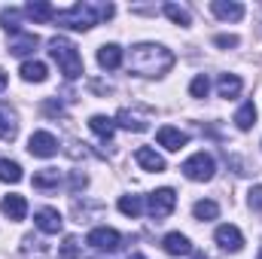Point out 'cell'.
Returning a JSON list of instances; mask_svg holds the SVG:
<instances>
[{"label": "cell", "mask_w": 262, "mask_h": 259, "mask_svg": "<svg viewBox=\"0 0 262 259\" xmlns=\"http://www.w3.org/2000/svg\"><path fill=\"white\" fill-rule=\"evenodd\" d=\"M241 89H244V82H241V76H235V73H223V76L216 79V92H220V98H238Z\"/></svg>", "instance_id": "22"}, {"label": "cell", "mask_w": 262, "mask_h": 259, "mask_svg": "<svg viewBox=\"0 0 262 259\" xmlns=\"http://www.w3.org/2000/svg\"><path fill=\"white\" fill-rule=\"evenodd\" d=\"M85 186V174H73V180H70V189H82Z\"/></svg>", "instance_id": "36"}, {"label": "cell", "mask_w": 262, "mask_h": 259, "mask_svg": "<svg viewBox=\"0 0 262 259\" xmlns=\"http://www.w3.org/2000/svg\"><path fill=\"white\" fill-rule=\"evenodd\" d=\"M113 12H116L113 3H73L70 9L55 12V21H58L61 28H70V31H89V28H95L98 21L113 18Z\"/></svg>", "instance_id": "2"}, {"label": "cell", "mask_w": 262, "mask_h": 259, "mask_svg": "<svg viewBox=\"0 0 262 259\" xmlns=\"http://www.w3.org/2000/svg\"><path fill=\"white\" fill-rule=\"evenodd\" d=\"M49 55L55 58V64L64 73V79L82 76V55L76 52V46H73L67 37H52V40H49Z\"/></svg>", "instance_id": "3"}, {"label": "cell", "mask_w": 262, "mask_h": 259, "mask_svg": "<svg viewBox=\"0 0 262 259\" xmlns=\"http://www.w3.org/2000/svg\"><path fill=\"white\" fill-rule=\"evenodd\" d=\"M25 15L34 18L37 25H43V21H52V18H55V9H52V3H46V0H31V3L25 6Z\"/></svg>", "instance_id": "20"}, {"label": "cell", "mask_w": 262, "mask_h": 259, "mask_svg": "<svg viewBox=\"0 0 262 259\" xmlns=\"http://www.w3.org/2000/svg\"><path fill=\"white\" fill-rule=\"evenodd\" d=\"M192 213H195V220H216L220 217V204L216 201H210V198H201V201H195L192 204Z\"/></svg>", "instance_id": "26"}, {"label": "cell", "mask_w": 262, "mask_h": 259, "mask_svg": "<svg viewBox=\"0 0 262 259\" xmlns=\"http://www.w3.org/2000/svg\"><path fill=\"white\" fill-rule=\"evenodd\" d=\"M89 128L95 131L101 140H110L113 131H116V119H107V116H92L89 119Z\"/></svg>", "instance_id": "25"}, {"label": "cell", "mask_w": 262, "mask_h": 259, "mask_svg": "<svg viewBox=\"0 0 262 259\" xmlns=\"http://www.w3.org/2000/svg\"><path fill=\"white\" fill-rule=\"evenodd\" d=\"M235 125L241 131H250L256 125V104L253 101H247V104H241V110L235 113Z\"/></svg>", "instance_id": "24"}, {"label": "cell", "mask_w": 262, "mask_h": 259, "mask_svg": "<svg viewBox=\"0 0 262 259\" xmlns=\"http://www.w3.org/2000/svg\"><path fill=\"white\" fill-rule=\"evenodd\" d=\"M174 67V52L159 43H137L128 55V70L137 76H165Z\"/></svg>", "instance_id": "1"}, {"label": "cell", "mask_w": 262, "mask_h": 259, "mask_svg": "<svg viewBox=\"0 0 262 259\" xmlns=\"http://www.w3.org/2000/svg\"><path fill=\"white\" fill-rule=\"evenodd\" d=\"M156 140H159V146H165V149H171V153H177V149H183L186 146V134L180 128H174V125H162V128L156 131Z\"/></svg>", "instance_id": "11"}, {"label": "cell", "mask_w": 262, "mask_h": 259, "mask_svg": "<svg viewBox=\"0 0 262 259\" xmlns=\"http://www.w3.org/2000/svg\"><path fill=\"white\" fill-rule=\"evenodd\" d=\"M174 207H177V192L174 189H156V192L146 198V210H149V217L159 223V220H165V217H171L174 213Z\"/></svg>", "instance_id": "6"}, {"label": "cell", "mask_w": 262, "mask_h": 259, "mask_svg": "<svg viewBox=\"0 0 262 259\" xmlns=\"http://www.w3.org/2000/svg\"><path fill=\"white\" fill-rule=\"evenodd\" d=\"M207 92H210V79H207L204 73H198L195 79L189 82V95H192V98H207Z\"/></svg>", "instance_id": "31"}, {"label": "cell", "mask_w": 262, "mask_h": 259, "mask_svg": "<svg viewBox=\"0 0 262 259\" xmlns=\"http://www.w3.org/2000/svg\"><path fill=\"white\" fill-rule=\"evenodd\" d=\"M98 64L104 67V70H119V67H122V46L104 43V46L98 49Z\"/></svg>", "instance_id": "16"}, {"label": "cell", "mask_w": 262, "mask_h": 259, "mask_svg": "<svg viewBox=\"0 0 262 259\" xmlns=\"http://www.w3.org/2000/svg\"><path fill=\"white\" fill-rule=\"evenodd\" d=\"M34 223H37V229L46 232V235H58L61 226H64V220H61V213H58L55 207H40V210L34 213Z\"/></svg>", "instance_id": "9"}, {"label": "cell", "mask_w": 262, "mask_h": 259, "mask_svg": "<svg viewBox=\"0 0 262 259\" xmlns=\"http://www.w3.org/2000/svg\"><path fill=\"white\" fill-rule=\"evenodd\" d=\"M92 89H95V92H101V95H110V92H113V89H110V85H104V82H92Z\"/></svg>", "instance_id": "37"}, {"label": "cell", "mask_w": 262, "mask_h": 259, "mask_svg": "<svg viewBox=\"0 0 262 259\" xmlns=\"http://www.w3.org/2000/svg\"><path fill=\"white\" fill-rule=\"evenodd\" d=\"M250 207L262 213V186H253V189H250Z\"/></svg>", "instance_id": "35"}, {"label": "cell", "mask_w": 262, "mask_h": 259, "mask_svg": "<svg viewBox=\"0 0 262 259\" xmlns=\"http://www.w3.org/2000/svg\"><path fill=\"white\" fill-rule=\"evenodd\" d=\"M162 250H165L168 256H189V253H192V241H189L186 235H180V232H168V235L162 238Z\"/></svg>", "instance_id": "10"}, {"label": "cell", "mask_w": 262, "mask_h": 259, "mask_svg": "<svg viewBox=\"0 0 262 259\" xmlns=\"http://www.w3.org/2000/svg\"><path fill=\"white\" fill-rule=\"evenodd\" d=\"M195 259H207V256H204V253H195Z\"/></svg>", "instance_id": "40"}, {"label": "cell", "mask_w": 262, "mask_h": 259, "mask_svg": "<svg viewBox=\"0 0 262 259\" xmlns=\"http://www.w3.org/2000/svg\"><path fill=\"white\" fill-rule=\"evenodd\" d=\"M259 259H262V250H259Z\"/></svg>", "instance_id": "41"}, {"label": "cell", "mask_w": 262, "mask_h": 259, "mask_svg": "<svg viewBox=\"0 0 262 259\" xmlns=\"http://www.w3.org/2000/svg\"><path fill=\"white\" fill-rule=\"evenodd\" d=\"M119 210L125 213V217H140V210H143V198L140 195H122L119 198Z\"/></svg>", "instance_id": "29"}, {"label": "cell", "mask_w": 262, "mask_h": 259, "mask_svg": "<svg viewBox=\"0 0 262 259\" xmlns=\"http://www.w3.org/2000/svg\"><path fill=\"white\" fill-rule=\"evenodd\" d=\"M58 183H61L58 168H43L34 174V189H40V192H52V189H58Z\"/></svg>", "instance_id": "21"}, {"label": "cell", "mask_w": 262, "mask_h": 259, "mask_svg": "<svg viewBox=\"0 0 262 259\" xmlns=\"http://www.w3.org/2000/svg\"><path fill=\"white\" fill-rule=\"evenodd\" d=\"M25 174H21V168H18V162H12V159H0V180L3 183H18Z\"/></svg>", "instance_id": "28"}, {"label": "cell", "mask_w": 262, "mask_h": 259, "mask_svg": "<svg viewBox=\"0 0 262 259\" xmlns=\"http://www.w3.org/2000/svg\"><path fill=\"white\" fill-rule=\"evenodd\" d=\"M213 43H216L220 49H235V46H238V37H235V34H216Z\"/></svg>", "instance_id": "33"}, {"label": "cell", "mask_w": 262, "mask_h": 259, "mask_svg": "<svg viewBox=\"0 0 262 259\" xmlns=\"http://www.w3.org/2000/svg\"><path fill=\"white\" fill-rule=\"evenodd\" d=\"M58 259H79V241L73 235H67L58 247Z\"/></svg>", "instance_id": "30"}, {"label": "cell", "mask_w": 262, "mask_h": 259, "mask_svg": "<svg viewBox=\"0 0 262 259\" xmlns=\"http://www.w3.org/2000/svg\"><path fill=\"white\" fill-rule=\"evenodd\" d=\"M28 153L37 156V159H52L58 153V137L52 131H34L31 140H28Z\"/></svg>", "instance_id": "7"}, {"label": "cell", "mask_w": 262, "mask_h": 259, "mask_svg": "<svg viewBox=\"0 0 262 259\" xmlns=\"http://www.w3.org/2000/svg\"><path fill=\"white\" fill-rule=\"evenodd\" d=\"M134 162H137L143 171H156V174L165 171V159H162L156 149H149V146H137V149H134Z\"/></svg>", "instance_id": "14"}, {"label": "cell", "mask_w": 262, "mask_h": 259, "mask_svg": "<svg viewBox=\"0 0 262 259\" xmlns=\"http://www.w3.org/2000/svg\"><path fill=\"white\" fill-rule=\"evenodd\" d=\"M128 259H146V256H140V253H131V256Z\"/></svg>", "instance_id": "39"}, {"label": "cell", "mask_w": 262, "mask_h": 259, "mask_svg": "<svg viewBox=\"0 0 262 259\" xmlns=\"http://www.w3.org/2000/svg\"><path fill=\"white\" fill-rule=\"evenodd\" d=\"M0 25L12 34H18V9H3L0 12Z\"/></svg>", "instance_id": "32"}, {"label": "cell", "mask_w": 262, "mask_h": 259, "mask_svg": "<svg viewBox=\"0 0 262 259\" xmlns=\"http://www.w3.org/2000/svg\"><path fill=\"white\" fill-rule=\"evenodd\" d=\"M37 46H40V37H37V34H25V31L12 34V40H9V52H12V55H18V58L31 55Z\"/></svg>", "instance_id": "12"}, {"label": "cell", "mask_w": 262, "mask_h": 259, "mask_svg": "<svg viewBox=\"0 0 262 259\" xmlns=\"http://www.w3.org/2000/svg\"><path fill=\"white\" fill-rule=\"evenodd\" d=\"M213 238H216V244L223 247V250H229V253H238L241 247H244V235H241V229L238 226H220L216 232H213Z\"/></svg>", "instance_id": "8"}, {"label": "cell", "mask_w": 262, "mask_h": 259, "mask_svg": "<svg viewBox=\"0 0 262 259\" xmlns=\"http://www.w3.org/2000/svg\"><path fill=\"white\" fill-rule=\"evenodd\" d=\"M210 9H213V15L223 18V21H238V18H244V6H241L238 0H213Z\"/></svg>", "instance_id": "13"}, {"label": "cell", "mask_w": 262, "mask_h": 259, "mask_svg": "<svg viewBox=\"0 0 262 259\" xmlns=\"http://www.w3.org/2000/svg\"><path fill=\"white\" fill-rule=\"evenodd\" d=\"M15 137H18V116H15V110L0 107V140L12 143Z\"/></svg>", "instance_id": "17"}, {"label": "cell", "mask_w": 262, "mask_h": 259, "mask_svg": "<svg viewBox=\"0 0 262 259\" xmlns=\"http://www.w3.org/2000/svg\"><path fill=\"white\" fill-rule=\"evenodd\" d=\"M116 125H122V128H128V131H146L149 128V116H137L134 110L122 107L116 113Z\"/></svg>", "instance_id": "18"}, {"label": "cell", "mask_w": 262, "mask_h": 259, "mask_svg": "<svg viewBox=\"0 0 262 259\" xmlns=\"http://www.w3.org/2000/svg\"><path fill=\"white\" fill-rule=\"evenodd\" d=\"M189 180H195V183H207L210 177H213V171H216V162H213V156L210 153H195V156H189L186 162H183V168H180Z\"/></svg>", "instance_id": "4"}, {"label": "cell", "mask_w": 262, "mask_h": 259, "mask_svg": "<svg viewBox=\"0 0 262 259\" xmlns=\"http://www.w3.org/2000/svg\"><path fill=\"white\" fill-rule=\"evenodd\" d=\"M21 256L25 259H46L49 256V244H46L43 238L25 235V238H21Z\"/></svg>", "instance_id": "19"}, {"label": "cell", "mask_w": 262, "mask_h": 259, "mask_svg": "<svg viewBox=\"0 0 262 259\" xmlns=\"http://www.w3.org/2000/svg\"><path fill=\"white\" fill-rule=\"evenodd\" d=\"M3 89H6V73L0 70V92H3Z\"/></svg>", "instance_id": "38"}, {"label": "cell", "mask_w": 262, "mask_h": 259, "mask_svg": "<svg viewBox=\"0 0 262 259\" xmlns=\"http://www.w3.org/2000/svg\"><path fill=\"white\" fill-rule=\"evenodd\" d=\"M85 244H89L92 250H98V253H116V250L122 247V235H119L116 229H110V226H98V229L89 232Z\"/></svg>", "instance_id": "5"}, {"label": "cell", "mask_w": 262, "mask_h": 259, "mask_svg": "<svg viewBox=\"0 0 262 259\" xmlns=\"http://www.w3.org/2000/svg\"><path fill=\"white\" fill-rule=\"evenodd\" d=\"M162 12L174 21V25H183V28H189L192 25V18H189V9H183L180 3H165L162 6Z\"/></svg>", "instance_id": "27"}, {"label": "cell", "mask_w": 262, "mask_h": 259, "mask_svg": "<svg viewBox=\"0 0 262 259\" xmlns=\"http://www.w3.org/2000/svg\"><path fill=\"white\" fill-rule=\"evenodd\" d=\"M0 210L12 220V223H21L25 220V213H28V201H25V195H6L3 201H0Z\"/></svg>", "instance_id": "15"}, {"label": "cell", "mask_w": 262, "mask_h": 259, "mask_svg": "<svg viewBox=\"0 0 262 259\" xmlns=\"http://www.w3.org/2000/svg\"><path fill=\"white\" fill-rule=\"evenodd\" d=\"M43 113H46V116H61V113H64V107H61L58 101H52V98H49V101L43 104Z\"/></svg>", "instance_id": "34"}, {"label": "cell", "mask_w": 262, "mask_h": 259, "mask_svg": "<svg viewBox=\"0 0 262 259\" xmlns=\"http://www.w3.org/2000/svg\"><path fill=\"white\" fill-rule=\"evenodd\" d=\"M18 73H21L25 82H46V76H49V70H46L43 61H25Z\"/></svg>", "instance_id": "23"}]
</instances>
